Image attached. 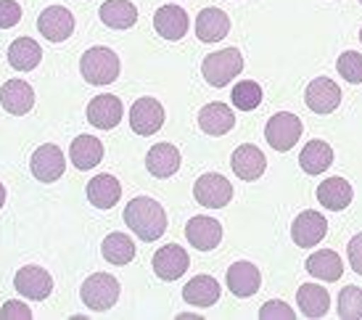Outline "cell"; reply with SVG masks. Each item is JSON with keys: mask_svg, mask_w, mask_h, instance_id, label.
Segmentation results:
<instances>
[{"mask_svg": "<svg viewBox=\"0 0 362 320\" xmlns=\"http://www.w3.org/2000/svg\"><path fill=\"white\" fill-rule=\"evenodd\" d=\"M124 222L141 241H159L167 230V212L156 199L138 196L124 207Z\"/></svg>", "mask_w": 362, "mask_h": 320, "instance_id": "obj_1", "label": "cell"}, {"mask_svg": "<svg viewBox=\"0 0 362 320\" xmlns=\"http://www.w3.org/2000/svg\"><path fill=\"white\" fill-rule=\"evenodd\" d=\"M119 56L111 48L95 45V48L85 50L80 61L82 77L90 82V85H111V82L119 77Z\"/></svg>", "mask_w": 362, "mask_h": 320, "instance_id": "obj_2", "label": "cell"}, {"mask_svg": "<svg viewBox=\"0 0 362 320\" xmlns=\"http://www.w3.org/2000/svg\"><path fill=\"white\" fill-rule=\"evenodd\" d=\"M243 69V56L238 48H225L209 53L202 64L204 80L209 82L211 88H225L228 82H233Z\"/></svg>", "mask_w": 362, "mask_h": 320, "instance_id": "obj_3", "label": "cell"}, {"mask_svg": "<svg viewBox=\"0 0 362 320\" xmlns=\"http://www.w3.org/2000/svg\"><path fill=\"white\" fill-rule=\"evenodd\" d=\"M82 304H88L90 310L103 312L111 310L119 299V280L109 273H93L90 278L82 283Z\"/></svg>", "mask_w": 362, "mask_h": 320, "instance_id": "obj_4", "label": "cell"}, {"mask_svg": "<svg viewBox=\"0 0 362 320\" xmlns=\"http://www.w3.org/2000/svg\"><path fill=\"white\" fill-rule=\"evenodd\" d=\"M193 199L206 210H222L233 199V185L228 178H222L220 172H206L193 185Z\"/></svg>", "mask_w": 362, "mask_h": 320, "instance_id": "obj_5", "label": "cell"}, {"mask_svg": "<svg viewBox=\"0 0 362 320\" xmlns=\"http://www.w3.org/2000/svg\"><path fill=\"white\" fill-rule=\"evenodd\" d=\"M264 138L275 151H291L302 138V120L296 114L281 111V114L270 117L267 127H264Z\"/></svg>", "mask_w": 362, "mask_h": 320, "instance_id": "obj_6", "label": "cell"}, {"mask_svg": "<svg viewBox=\"0 0 362 320\" xmlns=\"http://www.w3.org/2000/svg\"><path fill=\"white\" fill-rule=\"evenodd\" d=\"M32 175L40 183H56L66 170V159H64V151L56 143H42L40 149H35L30 159Z\"/></svg>", "mask_w": 362, "mask_h": 320, "instance_id": "obj_7", "label": "cell"}, {"mask_svg": "<svg viewBox=\"0 0 362 320\" xmlns=\"http://www.w3.org/2000/svg\"><path fill=\"white\" fill-rule=\"evenodd\" d=\"M13 286H16V291H19L21 297L42 302L51 297L53 278H51V273L37 268V265H27V268L16 270V275H13Z\"/></svg>", "mask_w": 362, "mask_h": 320, "instance_id": "obj_8", "label": "cell"}, {"mask_svg": "<svg viewBox=\"0 0 362 320\" xmlns=\"http://www.w3.org/2000/svg\"><path fill=\"white\" fill-rule=\"evenodd\" d=\"M328 233V220L322 217L320 212L315 210H304L291 225V239L296 246L302 249H310V246H317Z\"/></svg>", "mask_w": 362, "mask_h": 320, "instance_id": "obj_9", "label": "cell"}, {"mask_svg": "<svg viewBox=\"0 0 362 320\" xmlns=\"http://www.w3.org/2000/svg\"><path fill=\"white\" fill-rule=\"evenodd\" d=\"M164 125V106L156 98H138L130 109V127L135 135H153Z\"/></svg>", "mask_w": 362, "mask_h": 320, "instance_id": "obj_10", "label": "cell"}, {"mask_svg": "<svg viewBox=\"0 0 362 320\" xmlns=\"http://www.w3.org/2000/svg\"><path fill=\"white\" fill-rule=\"evenodd\" d=\"M37 30H40V35L45 40L64 42V40H69L71 32H74V16H71V11L64 8V6H51V8H45L40 13Z\"/></svg>", "mask_w": 362, "mask_h": 320, "instance_id": "obj_11", "label": "cell"}, {"mask_svg": "<svg viewBox=\"0 0 362 320\" xmlns=\"http://www.w3.org/2000/svg\"><path fill=\"white\" fill-rule=\"evenodd\" d=\"M185 239L191 241L193 249L199 251H211L220 246L222 241V225L220 220L214 217H206V215H196L188 220L185 225Z\"/></svg>", "mask_w": 362, "mask_h": 320, "instance_id": "obj_12", "label": "cell"}, {"mask_svg": "<svg viewBox=\"0 0 362 320\" xmlns=\"http://www.w3.org/2000/svg\"><path fill=\"white\" fill-rule=\"evenodd\" d=\"M304 101L315 114H331V111L339 109L341 103V88L331 80V77H317L307 85V93H304Z\"/></svg>", "mask_w": 362, "mask_h": 320, "instance_id": "obj_13", "label": "cell"}, {"mask_svg": "<svg viewBox=\"0 0 362 320\" xmlns=\"http://www.w3.org/2000/svg\"><path fill=\"white\" fill-rule=\"evenodd\" d=\"M122 114H124V106L117 96L111 93H103V96H95V98L88 103V122L98 130H114L122 122Z\"/></svg>", "mask_w": 362, "mask_h": 320, "instance_id": "obj_14", "label": "cell"}, {"mask_svg": "<svg viewBox=\"0 0 362 320\" xmlns=\"http://www.w3.org/2000/svg\"><path fill=\"white\" fill-rule=\"evenodd\" d=\"M230 167L241 181L246 183L259 181L262 175H264V170H267V156L254 143H243V146H238V149L233 151Z\"/></svg>", "mask_w": 362, "mask_h": 320, "instance_id": "obj_15", "label": "cell"}, {"mask_svg": "<svg viewBox=\"0 0 362 320\" xmlns=\"http://www.w3.org/2000/svg\"><path fill=\"white\" fill-rule=\"evenodd\" d=\"M191 265V257L188 251L177 246V244H167L161 246L156 254H153V273L159 275L161 280H177L182 278V273L188 270Z\"/></svg>", "mask_w": 362, "mask_h": 320, "instance_id": "obj_16", "label": "cell"}, {"mask_svg": "<svg viewBox=\"0 0 362 320\" xmlns=\"http://www.w3.org/2000/svg\"><path fill=\"white\" fill-rule=\"evenodd\" d=\"M188 27H191V19L180 6H161L153 13V30L159 32L164 40H182L188 35Z\"/></svg>", "mask_w": 362, "mask_h": 320, "instance_id": "obj_17", "label": "cell"}, {"mask_svg": "<svg viewBox=\"0 0 362 320\" xmlns=\"http://www.w3.org/2000/svg\"><path fill=\"white\" fill-rule=\"evenodd\" d=\"M228 289L235 294V297H254L262 286V275H259V268L254 265V262H233L230 268H228Z\"/></svg>", "mask_w": 362, "mask_h": 320, "instance_id": "obj_18", "label": "cell"}, {"mask_svg": "<svg viewBox=\"0 0 362 320\" xmlns=\"http://www.w3.org/2000/svg\"><path fill=\"white\" fill-rule=\"evenodd\" d=\"M0 106L8 111V114H13V117L30 114L32 106H35V91H32V85L24 80H8L0 88Z\"/></svg>", "mask_w": 362, "mask_h": 320, "instance_id": "obj_19", "label": "cell"}, {"mask_svg": "<svg viewBox=\"0 0 362 320\" xmlns=\"http://www.w3.org/2000/svg\"><path fill=\"white\" fill-rule=\"evenodd\" d=\"M233 125H235V114H233L230 106H225L220 101L206 103V106L199 111V127H202L206 135L220 138V135L233 130Z\"/></svg>", "mask_w": 362, "mask_h": 320, "instance_id": "obj_20", "label": "cell"}, {"mask_svg": "<svg viewBox=\"0 0 362 320\" xmlns=\"http://www.w3.org/2000/svg\"><path fill=\"white\" fill-rule=\"evenodd\" d=\"M146 170L153 178H172L180 170V151L172 143H156L148 154H146Z\"/></svg>", "mask_w": 362, "mask_h": 320, "instance_id": "obj_21", "label": "cell"}, {"mask_svg": "<svg viewBox=\"0 0 362 320\" xmlns=\"http://www.w3.org/2000/svg\"><path fill=\"white\" fill-rule=\"evenodd\" d=\"M220 283L217 278H211V275H196L191 278L185 286H182V299L193 304V307H211V304H217L220 299Z\"/></svg>", "mask_w": 362, "mask_h": 320, "instance_id": "obj_22", "label": "cell"}, {"mask_svg": "<svg viewBox=\"0 0 362 320\" xmlns=\"http://www.w3.org/2000/svg\"><path fill=\"white\" fill-rule=\"evenodd\" d=\"M230 32V16L222 8H204L196 16V35L202 42H220Z\"/></svg>", "mask_w": 362, "mask_h": 320, "instance_id": "obj_23", "label": "cell"}, {"mask_svg": "<svg viewBox=\"0 0 362 320\" xmlns=\"http://www.w3.org/2000/svg\"><path fill=\"white\" fill-rule=\"evenodd\" d=\"M69 156L77 170L88 172L93 167H98V161L103 159V143L95 135H77L71 140Z\"/></svg>", "mask_w": 362, "mask_h": 320, "instance_id": "obj_24", "label": "cell"}, {"mask_svg": "<svg viewBox=\"0 0 362 320\" xmlns=\"http://www.w3.org/2000/svg\"><path fill=\"white\" fill-rule=\"evenodd\" d=\"M352 199H354V190L344 178H328V181H322L317 185V201H320L325 210L341 212L352 204Z\"/></svg>", "mask_w": 362, "mask_h": 320, "instance_id": "obj_25", "label": "cell"}, {"mask_svg": "<svg viewBox=\"0 0 362 320\" xmlns=\"http://www.w3.org/2000/svg\"><path fill=\"white\" fill-rule=\"evenodd\" d=\"M296 302L304 318H325L328 307H331V294L328 289H322L320 283H304L302 289L296 291Z\"/></svg>", "mask_w": 362, "mask_h": 320, "instance_id": "obj_26", "label": "cell"}, {"mask_svg": "<svg viewBox=\"0 0 362 320\" xmlns=\"http://www.w3.org/2000/svg\"><path fill=\"white\" fill-rule=\"evenodd\" d=\"M307 273H310L312 278H320V280H325V283H333V280H339L344 275V262L333 249H320V251H315V254H310V260H307Z\"/></svg>", "mask_w": 362, "mask_h": 320, "instance_id": "obj_27", "label": "cell"}, {"mask_svg": "<svg viewBox=\"0 0 362 320\" xmlns=\"http://www.w3.org/2000/svg\"><path fill=\"white\" fill-rule=\"evenodd\" d=\"M88 199H90L93 207L98 210H111L117 201L122 199V185L114 175H98L88 183Z\"/></svg>", "mask_w": 362, "mask_h": 320, "instance_id": "obj_28", "label": "cell"}, {"mask_svg": "<svg viewBox=\"0 0 362 320\" xmlns=\"http://www.w3.org/2000/svg\"><path fill=\"white\" fill-rule=\"evenodd\" d=\"M299 164L307 175H322L333 164V149L325 140H310L299 154Z\"/></svg>", "mask_w": 362, "mask_h": 320, "instance_id": "obj_29", "label": "cell"}, {"mask_svg": "<svg viewBox=\"0 0 362 320\" xmlns=\"http://www.w3.org/2000/svg\"><path fill=\"white\" fill-rule=\"evenodd\" d=\"M101 21L111 30H130L138 21V8L130 0H106L101 6Z\"/></svg>", "mask_w": 362, "mask_h": 320, "instance_id": "obj_30", "label": "cell"}, {"mask_svg": "<svg viewBox=\"0 0 362 320\" xmlns=\"http://www.w3.org/2000/svg\"><path fill=\"white\" fill-rule=\"evenodd\" d=\"M42 59V48L32 38H19L11 42L8 48V64L16 72H30L35 69Z\"/></svg>", "mask_w": 362, "mask_h": 320, "instance_id": "obj_31", "label": "cell"}, {"mask_svg": "<svg viewBox=\"0 0 362 320\" xmlns=\"http://www.w3.org/2000/svg\"><path fill=\"white\" fill-rule=\"evenodd\" d=\"M101 254L106 262L122 268V265L132 262V257H135V241L127 233H109L101 244Z\"/></svg>", "mask_w": 362, "mask_h": 320, "instance_id": "obj_32", "label": "cell"}, {"mask_svg": "<svg viewBox=\"0 0 362 320\" xmlns=\"http://www.w3.org/2000/svg\"><path fill=\"white\" fill-rule=\"evenodd\" d=\"M230 101L235 109L241 111H254L262 103V88L259 82L254 80H241L230 93Z\"/></svg>", "mask_w": 362, "mask_h": 320, "instance_id": "obj_33", "label": "cell"}, {"mask_svg": "<svg viewBox=\"0 0 362 320\" xmlns=\"http://www.w3.org/2000/svg\"><path fill=\"white\" fill-rule=\"evenodd\" d=\"M339 318L360 320L362 318V289L357 286H344L339 294Z\"/></svg>", "mask_w": 362, "mask_h": 320, "instance_id": "obj_34", "label": "cell"}, {"mask_svg": "<svg viewBox=\"0 0 362 320\" xmlns=\"http://www.w3.org/2000/svg\"><path fill=\"white\" fill-rule=\"evenodd\" d=\"M336 69L341 74L346 82H352V85H360L362 82V53L357 50H344L339 61H336Z\"/></svg>", "mask_w": 362, "mask_h": 320, "instance_id": "obj_35", "label": "cell"}, {"mask_svg": "<svg viewBox=\"0 0 362 320\" xmlns=\"http://www.w3.org/2000/svg\"><path fill=\"white\" fill-rule=\"evenodd\" d=\"M259 318L262 320H281V318L283 320H293V318H296V312H293L283 299H272L259 310Z\"/></svg>", "mask_w": 362, "mask_h": 320, "instance_id": "obj_36", "label": "cell"}, {"mask_svg": "<svg viewBox=\"0 0 362 320\" xmlns=\"http://www.w3.org/2000/svg\"><path fill=\"white\" fill-rule=\"evenodd\" d=\"M21 19V6L13 0H0V30H8Z\"/></svg>", "mask_w": 362, "mask_h": 320, "instance_id": "obj_37", "label": "cell"}, {"mask_svg": "<svg viewBox=\"0 0 362 320\" xmlns=\"http://www.w3.org/2000/svg\"><path fill=\"white\" fill-rule=\"evenodd\" d=\"M0 318L3 320H30L32 318V310L24 304V302H16L11 299L3 304V310H0Z\"/></svg>", "mask_w": 362, "mask_h": 320, "instance_id": "obj_38", "label": "cell"}, {"mask_svg": "<svg viewBox=\"0 0 362 320\" xmlns=\"http://www.w3.org/2000/svg\"><path fill=\"white\" fill-rule=\"evenodd\" d=\"M346 257H349L352 270L362 275V233H357V236L349 241V246H346Z\"/></svg>", "mask_w": 362, "mask_h": 320, "instance_id": "obj_39", "label": "cell"}, {"mask_svg": "<svg viewBox=\"0 0 362 320\" xmlns=\"http://www.w3.org/2000/svg\"><path fill=\"white\" fill-rule=\"evenodd\" d=\"M3 204H6V188H3V183H0V210H3Z\"/></svg>", "mask_w": 362, "mask_h": 320, "instance_id": "obj_40", "label": "cell"}, {"mask_svg": "<svg viewBox=\"0 0 362 320\" xmlns=\"http://www.w3.org/2000/svg\"><path fill=\"white\" fill-rule=\"evenodd\" d=\"M360 40H362V30H360Z\"/></svg>", "mask_w": 362, "mask_h": 320, "instance_id": "obj_41", "label": "cell"}, {"mask_svg": "<svg viewBox=\"0 0 362 320\" xmlns=\"http://www.w3.org/2000/svg\"><path fill=\"white\" fill-rule=\"evenodd\" d=\"M360 3H362V0H360Z\"/></svg>", "mask_w": 362, "mask_h": 320, "instance_id": "obj_42", "label": "cell"}]
</instances>
